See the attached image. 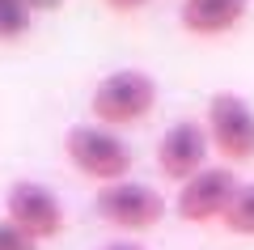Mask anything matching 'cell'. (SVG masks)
Returning a JSON list of instances; mask_svg holds the SVG:
<instances>
[{
    "label": "cell",
    "mask_w": 254,
    "mask_h": 250,
    "mask_svg": "<svg viewBox=\"0 0 254 250\" xmlns=\"http://www.w3.org/2000/svg\"><path fill=\"white\" fill-rule=\"evenodd\" d=\"M237 191H242V182H237V174L229 166H208V170H199L195 178L182 182L174 208H178V216L187 225H208V221L229 212Z\"/></svg>",
    "instance_id": "obj_6"
},
{
    "label": "cell",
    "mask_w": 254,
    "mask_h": 250,
    "mask_svg": "<svg viewBox=\"0 0 254 250\" xmlns=\"http://www.w3.org/2000/svg\"><path fill=\"white\" fill-rule=\"evenodd\" d=\"M30 30V4L26 0H13V4H0V38H21Z\"/></svg>",
    "instance_id": "obj_10"
},
{
    "label": "cell",
    "mask_w": 254,
    "mask_h": 250,
    "mask_svg": "<svg viewBox=\"0 0 254 250\" xmlns=\"http://www.w3.org/2000/svg\"><path fill=\"white\" fill-rule=\"evenodd\" d=\"M157 106V81L140 68H119L98 81V89L89 98V110L98 123L110 127H131Z\"/></svg>",
    "instance_id": "obj_1"
},
{
    "label": "cell",
    "mask_w": 254,
    "mask_h": 250,
    "mask_svg": "<svg viewBox=\"0 0 254 250\" xmlns=\"http://www.w3.org/2000/svg\"><path fill=\"white\" fill-rule=\"evenodd\" d=\"M64 153H68L76 174L102 182V187L123 182L131 174V161H136L131 157V144L119 140L106 127H72V132L64 136Z\"/></svg>",
    "instance_id": "obj_2"
},
{
    "label": "cell",
    "mask_w": 254,
    "mask_h": 250,
    "mask_svg": "<svg viewBox=\"0 0 254 250\" xmlns=\"http://www.w3.org/2000/svg\"><path fill=\"white\" fill-rule=\"evenodd\" d=\"M34 246H38V242H34V238H26L17 225L0 221V250H34Z\"/></svg>",
    "instance_id": "obj_11"
},
{
    "label": "cell",
    "mask_w": 254,
    "mask_h": 250,
    "mask_svg": "<svg viewBox=\"0 0 254 250\" xmlns=\"http://www.w3.org/2000/svg\"><path fill=\"white\" fill-rule=\"evenodd\" d=\"M220 221L237 238H254V182H242V191L233 195V204H229V212Z\"/></svg>",
    "instance_id": "obj_9"
},
{
    "label": "cell",
    "mask_w": 254,
    "mask_h": 250,
    "mask_svg": "<svg viewBox=\"0 0 254 250\" xmlns=\"http://www.w3.org/2000/svg\"><path fill=\"white\" fill-rule=\"evenodd\" d=\"M246 9H250V0H182L178 21L182 30L199 38H216V34H229L246 17Z\"/></svg>",
    "instance_id": "obj_8"
},
{
    "label": "cell",
    "mask_w": 254,
    "mask_h": 250,
    "mask_svg": "<svg viewBox=\"0 0 254 250\" xmlns=\"http://www.w3.org/2000/svg\"><path fill=\"white\" fill-rule=\"evenodd\" d=\"M98 250H148V246H140V242H106Z\"/></svg>",
    "instance_id": "obj_13"
},
{
    "label": "cell",
    "mask_w": 254,
    "mask_h": 250,
    "mask_svg": "<svg viewBox=\"0 0 254 250\" xmlns=\"http://www.w3.org/2000/svg\"><path fill=\"white\" fill-rule=\"evenodd\" d=\"M110 9H119V13H136L140 4H148V0H106Z\"/></svg>",
    "instance_id": "obj_12"
},
{
    "label": "cell",
    "mask_w": 254,
    "mask_h": 250,
    "mask_svg": "<svg viewBox=\"0 0 254 250\" xmlns=\"http://www.w3.org/2000/svg\"><path fill=\"white\" fill-rule=\"evenodd\" d=\"M208 127L195 123V119H182V123L165 127L161 144H157V166H161L165 178L187 182L199 170H208Z\"/></svg>",
    "instance_id": "obj_7"
},
{
    "label": "cell",
    "mask_w": 254,
    "mask_h": 250,
    "mask_svg": "<svg viewBox=\"0 0 254 250\" xmlns=\"http://www.w3.org/2000/svg\"><path fill=\"white\" fill-rule=\"evenodd\" d=\"M208 140L216 144L220 157L229 161H254V110L237 93H212L208 98Z\"/></svg>",
    "instance_id": "obj_5"
},
{
    "label": "cell",
    "mask_w": 254,
    "mask_h": 250,
    "mask_svg": "<svg viewBox=\"0 0 254 250\" xmlns=\"http://www.w3.org/2000/svg\"><path fill=\"white\" fill-rule=\"evenodd\" d=\"M4 221L9 225H17L26 238H34V242H51V238H60L64 233V204H60V195L55 191H47L43 182H34V178H21V182H13L9 187V195H4Z\"/></svg>",
    "instance_id": "obj_4"
},
{
    "label": "cell",
    "mask_w": 254,
    "mask_h": 250,
    "mask_svg": "<svg viewBox=\"0 0 254 250\" xmlns=\"http://www.w3.org/2000/svg\"><path fill=\"white\" fill-rule=\"evenodd\" d=\"M93 208H98V216L106 225H115V229H127V233H144V229H157L165 216V199L161 191H153L148 182H110V187L98 191V199H93Z\"/></svg>",
    "instance_id": "obj_3"
},
{
    "label": "cell",
    "mask_w": 254,
    "mask_h": 250,
    "mask_svg": "<svg viewBox=\"0 0 254 250\" xmlns=\"http://www.w3.org/2000/svg\"><path fill=\"white\" fill-rule=\"evenodd\" d=\"M0 4H13V0H0ZM26 4H30V0H26Z\"/></svg>",
    "instance_id": "obj_14"
}]
</instances>
